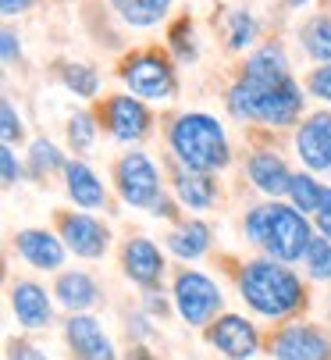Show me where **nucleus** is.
Wrapping results in <instances>:
<instances>
[{
  "mask_svg": "<svg viewBox=\"0 0 331 360\" xmlns=\"http://www.w3.org/2000/svg\"><path fill=\"white\" fill-rule=\"evenodd\" d=\"M246 79H253V82H260V86H278V82H285V79H289L285 54H282L278 46L257 50V54L249 58V65H246Z\"/></svg>",
  "mask_w": 331,
  "mask_h": 360,
  "instance_id": "nucleus-19",
  "label": "nucleus"
},
{
  "mask_svg": "<svg viewBox=\"0 0 331 360\" xmlns=\"http://www.w3.org/2000/svg\"><path fill=\"white\" fill-rule=\"evenodd\" d=\"M306 271L313 275V278H331V239H313L310 236V243H306Z\"/></svg>",
  "mask_w": 331,
  "mask_h": 360,
  "instance_id": "nucleus-25",
  "label": "nucleus"
},
{
  "mask_svg": "<svg viewBox=\"0 0 331 360\" xmlns=\"http://www.w3.org/2000/svg\"><path fill=\"white\" fill-rule=\"evenodd\" d=\"M65 172H68V193H72V200L82 203V207H100V203H103V186L96 182V175L86 165H79V161H72Z\"/></svg>",
  "mask_w": 331,
  "mask_h": 360,
  "instance_id": "nucleus-20",
  "label": "nucleus"
},
{
  "mask_svg": "<svg viewBox=\"0 0 331 360\" xmlns=\"http://www.w3.org/2000/svg\"><path fill=\"white\" fill-rule=\"evenodd\" d=\"M29 4H32V0H0V8H4V15H22Z\"/></svg>",
  "mask_w": 331,
  "mask_h": 360,
  "instance_id": "nucleus-37",
  "label": "nucleus"
},
{
  "mask_svg": "<svg viewBox=\"0 0 331 360\" xmlns=\"http://www.w3.org/2000/svg\"><path fill=\"white\" fill-rule=\"evenodd\" d=\"M274 356L278 360H331V342L310 325H292L274 339Z\"/></svg>",
  "mask_w": 331,
  "mask_h": 360,
  "instance_id": "nucleus-7",
  "label": "nucleus"
},
{
  "mask_svg": "<svg viewBox=\"0 0 331 360\" xmlns=\"http://www.w3.org/2000/svg\"><path fill=\"white\" fill-rule=\"evenodd\" d=\"M8 360H46V356H43L36 346H29V342H11Z\"/></svg>",
  "mask_w": 331,
  "mask_h": 360,
  "instance_id": "nucleus-34",
  "label": "nucleus"
},
{
  "mask_svg": "<svg viewBox=\"0 0 331 360\" xmlns=\"http://www.w3.org/2000/svg\"><path fill=\"white\" fill-rule=\"evenodd\" d=\"M129 360H153V356H150V353H146L143 346H136V349L129 353Z\"/></svg>",
  "mask_w": 331,
  "mask_h": 360,
  "instance_id": "nucleus-38",
  "label": "nucleus"
},
{
  "mask_svg": "<svg viewBox=\"0 0 331 360\" xmlns=\"http://www.w3.org/2000/svg\"><path fill=\"white\" fill-rule=\"evenodd\" d=\"M289 4H292V8H296V4H303V0H289Z\"/></svg>",
  "mask_w": 331,
  "mask_h": 360,
  "instance_id": "nucleus-39",
  "label": "nucleus"
},
{
  "mask_svg": "<svg viewBox=\"0 0 331 360\" xmlns=\"http://www.w3.org/2000/svg\"><path fill=\"white\" fill-rule=\"evenodd\" d=\"M65 335H68V346H72V353H75L79 360H115V349H110L107 335H103L100 325H96L93 318H86V314H75V318L68 321Z\"/></svg>",
  "mask_w": 331,
  "mask_h": 360,
  "instance_id": "nucleus-11",
  "label": "nucleus"
},
{
  "mask_svg": "<svg viewBox=\"0 0 331 360\" xmlns=\"http://www.w3.org/2000/svg\"><path fill=\"white\" fill-rule=\"evenodd\" d=\"M68 139H72V146H75V150H86V146L93 143V125H89V118H86V115H79V118H72V129H68Z\"/></svg>",
  "mask_w": 331,
  "mask_h": 360,
  "instance_id": "nucleus-30",
  "label": "nucleus"
},
{
  "mask_svg": "<svg viewBox=\"0 0 331 360\" xmlns=\"http://www.w3.org/2000/svg\"><path fill=\"white\" fill-rule=\"evenodd\" d=\"M310 93H313L317 100H327V104H331V61L310 75Z\"/></svg>",
  "mask_w": 331,
  "mask_h": 360,
  "instance_id": "nucleus-31",
  "label": "nucleus"
},
{
  "mask_svg": "<svg viewBox=\"0 0 331 360\" xmlns=\"http://www.w3.org/2000/svg\"><path fill=\"white\" fill-rule=\"evenodd\" d=\"M118 8V15L132 25H153L160 22V15L168 11V0H110Z\"/></svg>",
  "mask_w": 331,
  "mask_h": 360,
  "instance_id": "nucleus-22",
  "label": "nucleus"
},
{
  "mask_svg": "<svg viewBox=\"0 0 331 360\" xmlns=\"http://www.w3.org/2000/svg\"><path fill=\"white\" fill-rule=\"evenodd\" d=\"M107 118H110V132H115L118 139H125V143L139 139L146 132V125H150L143 104H139V100H132V96H115V100H110Z\"/></svg>",
  "mask_w": 331,
  "mask_h": 360,
  "instance_id": "nucleus-15",
  "label": "nucleus"
},
{
  "mask_svg": "<svg viewBox=\"0 0 331 360\" xmlns=\"http://www.w3.org/2000/svg\"><path fill=\"white\" fill-rule=\"evenodd\" d=\"M0 161H4V186H15L18 182V165H15V153L8 146L0 150Z\"/></svg>",
  "mask_w": 331,
  "mask_h": 360,
  "instance_id": "nucleus-35",
  "label": "nucleus"
},
{
  "mask_svg": "<svg viewBox=\"0 0 331 360\" xmlns=\"http://www.w3.org/2000/svg\"><path fill=\"white\" fill-rule=\"evenodd\" d=\"M303 108V96H299V86L292 79L278 82V86H267L260 93V104H257V118L267 122V125H289Z\"/></svg>",
  "mask_w": 331,
  "mask_h": 360,
  "instance_id": "nucleus-9",
  "label": "nucleus"
},
{
  "mask_svg": "<svg viewBox=\"0 0 331 360\" xmlns=\"http://www.w3.org/2000/svg\"><path fill=\"white\" fill-rule=\"evenodd\" d=\"M53 296H58V303L61 307H68V311H86V307H93L96 303V282L89 278V275H82V271H68V275H61L58 278V289H53Z\"/></svg>",
  "mask_w": 331,
  "mask_h": 360,
  "instance_id": "nucleus-17",
  "label": "nucleus"
},
{
  "mask_svg": "<svg viewBox=\"0 0 331 360\" xmlns=\"http://www.w3.org/2000/svg\"><path fill=\"white\" fill-rule=\"evenodd\" d=\"M175 307H179V314L189 325H207L217 314V307H221V292H217V285L207 275L182 271L179 282H175Z\"/></svg>",
  "mask_w": 331,
  "mask_h": 360,
  "instance_id": "nucleus-4",
  "label": "nucleus"
},
{
  "mask_svg": "<svg viewBox=\"0 0 331 360\" xmlns=\"http://www.w3.org/2000/svg\"><path fill=\"white\" fill-rule=\"evenodd\" d=\"M53 168H61L58 146L46 143V139H36V143H32V172H36V175H46V172H53Z\"/></svg>",
  "mask_w": 331,
  "mask_h": 360,
  "instance_id": "nucleus-28",
  "label": "nucleus"
},
{
  "mask_svg": "<svg viewBox=\"0 0 331 360\" xmlns=\"http://www.w3.org/2000/svg\"><path fill=\"white\" fill-rule=\"evenodd\" d=\"M253 32H257V22H253L246 11H235V15H232V32H228V43H232L235 50H242V46L253 39Z\"/></svg>",
  "mask_w": 331,
  "mask_h": 360,
  "instance_id": "nucleus-29",
  "label": "nucleus"
},
{
  "mask_svg": "<svg viewBox=\"0 0 331 360\" xmlns=\"http://www.w3.org/2000/svg\"><path fill=\"white\" fill-rule=\"evenodd\" d=\"M0 46H4V61H15L18 58V36L11 29H4V36H0Z\"/></svg>",
  "mask_w": 331,
  "mask_h": 360,
  "instance_id": "nucleus-36",
  "label": "nucleus"
},
{
  "mask_svg": "<svg viewBox=\"0 0 331 360\" xmlns=\"http://www.w3.org/2000/svg\"><path fill=\"white\" fill-rule=\"evenodd\" d=\"M175 186H179V196L189 203V207H207V203L214 200V182L207 179V175H200V172H179V179H175Z\"/></svg>",
  "mask_w": 331,
  "mask_h": 360,
  "instance_id": "nucleus-23",
  "label": "nucleus"
},
{
  "mask_svg": "<svg viewBox=\"0 0 331 360\" xmlns=\"http://www.w3.org/2000/svg\"><path fill=\"white\" fill-rule=\"evenodd\" d=\"M249 175H253L257 189H264V193H271V196L289 193V186H292L289 168L274 158V153H257V158L249 161Z\"/></svg>",
  "mask_w": 331,
  "mask_h": 360,
  "instance_id": "nucleus-18",
  "label": "nucleus"
},
{
  "mask_svg": "<svg viewBox=\"0 0 331 360\" xmlns=\"http://www.w3.org/2000/svg\"><path fill=\"white\" fill-rule=\"evenodd\" d=\"M65 82H68V89H75V96H93L96 93V72L86 68V65H68Z\"/></svg>",
  "mask_w": 331,
  "mask_h": 360,
  "instance_id": "nucleus-27",
  "label": "nucleus"
},
{
  "mask_svg": "<svg viewBox=\"0 0 331 360\" xmlns=\"http://www.w3.org/2000/svg\"><path fill=\"white\" fill-rule=\"evenodd\" d=\"M125 82L132 86L136 96H150V100H168L175 93V75L157 54H139L125 65Z\"/></svg>",
  "mask_w": 331,
  "mask_h": 360,
  "instance_id": "nucleus-5",
  "label": "nucleus"
},
{
  "mask_svg": "<svg viewBox=\"0 0 331 360\" xmlns=\"http://www.w3.org/2000/svg\"><path fill=\"white\" fill-rule=\"evenodd\" d=\"M289 193H292L296 211H317V207H320V193H324V189H317V182H313V179L296 175V179H292V186H289Z\"/></svg>",
  "mask_w": 331,
  "mask_h": 360,
  "instance_id": "nucleus-26",
  "label": "nucleus"
},
{
  "mask_svg": "<svg viewBox=\"0 0 331 360\" xmlns=\"http://www.w3.org/2000/svg\"><path fill=\"white\" fill-rule=\"evenodd\" d=\"M125 271H129V278L139 282V285H153V282L160 278L164 261H160V253H157V246H153L150 239H132V243L125 246Z\"/></svg>",
  "mask_w": 331,
  "mask_h": 360,
  "instance_id": "nucleus-16",
  "label": "nucleus"
},
{
  "mask_svg": "<svg viewBox=\"0 0 331 360\" xmlns=\"http://www.w3.org/2000/svg\"><path fill=\"white\" fill-rule=\"evenodd\" d=\"M317 229L324 239H331V189L320 193V207H317Z\"/></svg>",
  "mask_w": 331,
  "mask_h": 360,
  "instance_id": "nucleus-32",
  "label": "nucleus"
},
{
  "mask_svg": "<svg viewBox=\"0 0 331 360\" xmlns=\"http://www.w3.org/2000/svg\"><path fill=\"white\" fill-rule=\"evenodd\" d=\"M246 232L278 261H296V257L306 253V243H310L306 218H299L289 207H278V203L274 207H257L246 221Z\"/></svg>",
  "mask_w": 331,
  "mask_h": 360,
  "instance_id": "nucleus-2",
  "label": "nucleus"
},
{
  "mask_svg": "<svg viewBox=\"0 0 331 360\" xmlns=\"http://www.w3.org/2000/svg\"><path fill=\"white\" fill-rule=\"evenodd\" d=\"M61 232H65V243L68 250H75L79 257H100L107 250V232L100 221L86 218V214H75V218H65L61 221Z\"/></svg>",
  "mask_w": 331,
  "mask_h": 360,
  "instance_id": "nucleus-13",
  "label": "nucleus"
},
{
  "mask_svg": "<svg viewBox=\"0 0 331 360\" xmlns=\"http://www.w3.org/2000/svg\"><path fill=\"white\" fill-rule=\"evenodd\" d=\"M118 186L122 196L132 203V207H150L157 203V168L143 158V153H129V158L118 165Z\"/></svg>",
  "mask_w": 331,
  "mask_h": 360,
  "instance_id": "nucleus-6",
  "label": "nucleus"
},
{
  "mask_svg": "<svg viewBox=\"0 0 331 360\" xmlns=\"http://www.w3.org/2000/svg\"><path fill=\"white\" fill-rule=\"evenodd\" d=\"M210 342L225 353V356H232V360H249V356L257 353V332H253V325H249L246 318H239V314L221 318V321L210 328Z\"/></svg>",
  "mask_w": 331,
  "mask_h": 360,
  "instance_id": "nucleus-8",
  "label": "nucleus"
},
{
  "mask_svg": "<svg viewBox=\"0 0 331 360\" xmlns=\"http://www.w3.org/2000/svg\"><path fill=\"white\" fill-rule=\"evenodd\" d=\"M0 118H4V143H15V139L22 136V125H18V118H15V108L4 104V108H0Z\"/></svg>",
  "mask_w": 331,
  "mask_h": 360,
  "instance_id": "nucleus-33",
  "label": "nucleus"
},
{
  "mask_svg": "<svg viewBox=\"0 0 331 360\" xmlns=\"http://www.w3.org/2000/svg\"><path fill=\"white\" fill-rule=\"evenodd\" d=\"M296 146H299V158H303L313 172L331 168V115H313V118L299 129Z\"/></svg>",
  "mask_w": 331,
  "mask_h": 360,
  "instance_id": "nucleus-10",
  "label": "nucleus"
},
{
  "mask_svg": "<svg viewBox=\"0 0 331 360\" xmlns=\"http://www.w3.org/2000/svg\"><path fill=\"white\" fill-rule=\"evenodd\" d=\"M207 243H210V232H207L203 221H189V225H182L179 232L168 236V246L179 257H186V261H196V257L207 250Z\"/></svg>",
  "mask_w": 331,
  "mask_h": 360,
  "instance_id": "nucleus-21",
  "label": "nucleus"
},
{
  "mask_svg": "<svg viewBox=\"0 0 331 360\" xmlns=\"http://www.w3.org/2000/svg\"><path fill=\"white\" fill-rule=\"evenodd\" d=\"M11 307H15V318L25 328H43L50 325V300L36 282H18L11 292Z\"/></svg>",
  "mask_w": 331,
  "mask_h": 360,
  "instance_id": "nucleus-14",
  "label": "nucleus"
},
{
  "mask_svg": "<svg viewBox=\"0 0 331 360\" xmlns=\"http://www.w3.org/2000/svg\"><path fill=\"white\" fill-rule=\"evenodd\" d=\"M242 300L260 311L264 318H282L289 311H296L299 300H303V285L299 278L289 271V268H278V264H267V261H257L242 271Z\"/></svg>",
  "mask_w": 331,
  "mask_h": 360,
  "instance_id": "nucleus-1",
  "label": "nucleus"
},
{
  "mask_svg": "<svg viewBox=\"0 0 331 360\" xmlns=\"http://www.w3.org/2000/svg\"><path fill=\"white\" fill-rule=\"evenodd\" d=\"M303 46H306V54L317 58V61H331V22L327 18H313L306 22L303 29Z\"/></svg>",
  "mask_w": 331,
  "mask_h": 360,
  "instance_id": "nucleus-24",
  "label": "nucleus"
},
{
  "mask_svg": "<svg viewBox=\"0 0 331 360\" xmlns=\"http://www.w3.org/2000/svg\"><path fill=\"white\" fill-rule=\"evenodd\" d=\"M171 146L179 153V161L189 165L193 172H210L228 161L225 132L210 115H186L171 129Z\"/></svg>",
  "mask_w": 331,
  "mask_h": 360,
  "instance_id": "nucleus-3",
  "label": "nucleus"
},
{
  "mask_svg": "<svg viewBox=\"0 0 331 360\" xmlns=\"http://www.w3.org/2000/svg\"><path fill=\"white\" fill-rule=\"evenodd\" d=\"M18 253L25 257L32 268H43V271L61 268V261H65V246L53 239L50 232H39V229L18 232Z\"/></svg>",
  "mask_w": 331,
  "mask_h": 360,
  "instance_id": "nucleus-12",
  "label": "nucleus"
}]
</instances>
